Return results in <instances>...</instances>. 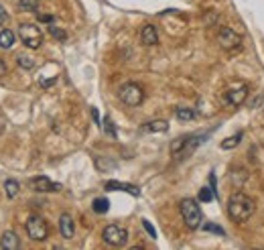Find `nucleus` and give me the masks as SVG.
I'll return each mask as SVG.
<instances>
[{"instance_id":"nucleus-1","label":"nucleus","mask_w":264,"mask_h":250,"mask_svg":"<svg viewBox=\"0 0 264 250\" xmlns=\"http://www.w3.org/2000/svg\"><path fill=\"white\" fill-rule=\"evenodd\" d=\"M252 214H254V200L248 198L242 191L232 193L228 200V216L234 222H246V220H250Z\"/></svg>"},{"instance_id":"nucleus-2","label":"nucleus","mask_w":264,"mask_h":250,"mask_svg":"<svg viewBox=\"0 0 264 250\" xmlns=\"http://www.w3.org/2000/svg\"><path fill=\"white\" fill-rule=\"evenodd\" d=\"M210 136V132H205V134H187V136H179L177 141L171 145V152H173V157L175 159H183L187 155H191L193 150H195L205 138Z\"/></svg>"},{"instance_id":"nucleus-3","label":"nucleus","mask_w":264,"mask_h":250,"mask_svg":"<svg viewBox=\"0 0 264 250\" xmlns=\"http://www.w3.org/2000/svg\"><path fill=\"white\" fill-rule=\"evenodd\" d=\"M179 210H181V218L185 222V226L189 230H197L201 226V210H199V205L195 200H191V198H185L181 200V203H179Z\"/></svg>"},{"instance_id":"nucleus-4","label":"nucleus","mask_w":264,"mask_h":250,"mask_svg":"<svg viewBox=\"0 0 264 250\" xmlns=\"http://www.w3.org/2000/svg\"><path fill=\"white\" fill-rule=\"evenodd\" d=\"M19 37L24 43V47H29V49H39L43 45V33H41L37 25H31V23L19 25Z\"/></svg>"},{"instance_id":"nucleus-5","label":"nucleus","mask_w":264,"mask_h":250,"mask_svg":"<svg viewBox=\"0 0 264 250\" xmlns=\"http://www.w3.org/2000/svg\"><path fill=\"white\" fill-rule=\"evenodd\" d=\"M26 234H29V238L35 240V242L47 240V234H49L47 222L41 216H31L29 220H26Z\"/></svg>"},{"instance_id":"nucleus-6","label":"nucleus","mask_w":264,"mask_h":250,"mask_svg":"<svg viewBox=\"0 0 264 250\" xmlns=\"http://www.w3.org/2000/svg\"><path fill=\"white\" fill-rule=\"evenodd\" d=\"M120 100L126 104V106H138L143 100H144V92L143 88L138 86V83H124V86L120 88Z\"/></svg>"},{"instance_id":"nucleus-7","label":"nucleus","mask_w":264,"mask_h":250,"mask_svg":"<svg viewBox=\"0 0 264 250\" xmlns=\"http://www.w3.org/2000/svg\"><path fill=\"white\" fill-rule=\"evenodd\" d=\"M102 238L110 246H124V244L128 242V232H126V228H122L118 224H110V226L104 228Z\"/></svg>"},{"instance_id":"nucleus-8","label":"nucleus","mask_w":264,"mask_h":250,"mask_svg":"<svg viewBox=\"0 0 264 250\" xmlns=\"http://www.w3.org/2000/svg\"><path fill=\"white\" fill-rule=\"evenodd\" d=\"M246 96H248V86H246V83H240V86H234V88H230V90L226 92L224 100H226V104L238 108V106L244 104Z\"/></svg>"},{"instance_id":"nucleus-9","label":"nucleus","mask_w":264,"mask_h":250,"mask_svg":"<svg viewBox=\"0 0 264 250\" xmlns=\"http://www.w3.org/2000/svg\"><path fill=\"white\" fill-rule=\"evenodd\" d=\"M217 41H219V45L221 49H236V47H240V35L236 33L234 29H230V26H224V29L219 31L217 35Z\"/></svg>"},{"instance_id":"nucleus-10","label":"nucleus","mask_w":264,"mask_h":250,"mask_svg":"<svg viewBox=\"0 0 264 250\" xmlns=\"http://www.w3.org/2000/svg\"><path fill=\"white\" fill-rule=\"evenodd\" d=\"M29 183H31V187H33L35 191H39V193L61 191V183H55V181H51V179H49V177H45V175H41V177H33Z\"/></svg>"},{"instance_id":"nucleus-11","label":"nucleus","mask_w":264,"mask_h":250,"mask_svg":"<svg viewBox=\"0 0 264 250\" xmlns=\"http://www.w3.org/2000/svg\"><path fill=\"white\" fill-rule=\"evenodd\" d=\"M59 230H61V236L65 240H72L73 234H75V222L69 214H61L59 218Z\"/></svg>"},{"instance_id":"nucleus-12","label":"nucleus","mask_w":264,"mask_h":250,"mask_svg":"<svg viewBox=\"0 0 264 250\" xmlns=\"http://www.w3.org/2000/svg\"><path fill=\"white\" fill-rule=\"evenodd\" d=\"M141 41H143V45H146V47L157 45L159 43V33H157L155 26H152V25H144L143 31H141Z\"/></svg>"},{"instance_id":"nucleus-13","label":"nucleus","mask_w":264,"mask_h":250,"mask_svg":"<svg viewBox=\"0 0 264 250\" xmlns=\"http://www.w3.org/2000/svg\"><path fill=\"white\" fill-rule=\"evenodd\" d=\"M19 246H21L19 236L12 232V230H6L2 234V238H0V248H2V250H17Z\"/></svg>"},{"instance_id":"nucleus-14","label":"nucleus","mask_w":264,"mask_h":250,"mask_svg":"<svg viewBox=\"0 0 264 250\" xmlns=\"http://www.w3.org/2000/svg\"><path fill=\"white\" fill-rule=\"evenodd\" d=\"M106 189L110 191H126L130 193V196H141V189H138L136 185H130V183H120V181H108L106 183Z\"/></svg>"},{"instance_id":"nucleus-15","label":"nucleus","mask_w":264,"mask_h":250,"mask_svg":"<svg viewBox=\"0 0 264 250\" xmlns=\"http://www.w3.org/2000/svg\"><path fill=\"white\" fill-rule=\"evenodd\" d=\"M167 130H169L167 120H150L143 124V132H167Z\"/></svg>"},{"instance_id":"nucleus-16","label":"nucleus","mask_w":264,"mask_h":250,"mask_svg":"<svg viewBox=\"0 0 264 250\" xmlns=\"http://www.w3.org/2000/svg\"><path fill=\"white\" fill-rule=\"evenodd\" d=\"M15 33H12L10 29H4V31H0V47L2 49H10L12 45H15Z\"/></svg>"},{"instance_id":"nucleus-17","label":"nucleus","mask_w":264,"mask_h":250,"mask_svg":"<svg viewBox=\"0 0 264 250\" xmlns=\"http://www.w3.org/2000/svg\"><path fill=\"white\" fill-rule=\"evenodd\" d=\"M175 116L181 120V122H189V120L195 118V110H193V108H183V106H181V108L175 110Z\"/></svg>"},{"instance_id":"nucleus-18","label":"nucleus","mask_w":264,"mask_h":250,"mask_svg":"<svg viewBox=\"0 0 264 250\" xmlns=\"http://www.w3.org/2000/svg\"><path fill=\"white\" fill-rule=\"evenodd\" d=\"M92 210H94L96 214H106V212L110 210V201H108L106 198H96L94 203H92Z\"/></svg>"},{"instance_id":"nucleus-19","label":"nucleus","mask_w":264,"mask_h":250,"mask_svg":"<svg viewBox=\"0 0 264 250\" xmlns=\"http://www.w3.org/2000/svg\"><path fill=\"white\" fill-rule=\"evenodd\" d=\"M240 141H242V132H238V134H234V136H228L226 138V141H221V149H224V150H230V149H236V147H238L240 145Z\"/></svg>"},{"instance_id":"nucleus-20","label":"nucleus","mask_w":264,"mask_h":250,"mask_svg":"<svg viewBox=\"0 0 264 250\" xmlns=\"http://www.w3.org/2000/svg\"><path fill=\"white\" fill-rule=\"evenodd\" d=\"M19 189H21V185H19V181H15V179H6L4 181V191H6L8 198H17Z\"/></svg>"},{"instance_id":"nucleus-21","label":"nucleus","mask_w":264,"mask_h":250,"mask_svg":"<svg viewBox=\"0 0 264 250\" xmlns=\"http://www.w3.org/2000/svg\"><path fill=\"white\" fill-rule=\"evenodd\" d=\"M17 63L23 67V69H33L35 67V59L31 57V55H19V57H17Z\"/></svg>"},{"instance_id":"nucleus-22","label":"nucleus","mask_w":264,"mask_h":250,"mask_svg":"<svg viewBox=\"0 0 264 250\" xmlns=\"http://www.w3.org/2000/svg\"><path fill=\"white\" fill-rule=\"evenodd\" d=\"M19 8L26 10V12H35V10H39V0H21Z\"/></svg>"},{"instance_id":"nucleus-23","label":"nucleus","mask_w":264,"mask_h":250,"mask_svg":"<svg viewBox=\"0 0 264 250\" xmlns=\"http://www.w3.org/2000/svg\"><path fill=\"white\" fill-rule=\"evenodd\" d=\"M214 198H216V191H214L212 187H201V189H199V200H201V201L207 203V201H212Z\"/></svg>"},{"instance_id":"nucleus-24","label":"nucleus","mask_w":264,"mask_h":250,"mask_svg":"<svg viewBox=\"0 0 264 250\" xmlns=\"http://www.w3.org/2000/svg\"><path fill=\"white\" fill-rule=\"evenodd\" d=\"M102 124H104V126H102V128H104V132H106V134H108L110 138H116V128H114V124H112V120H110V118L106 116Z\"/></svg>"},{"instance_id":"nucleus-25","label":"nucleus","mask_w":264,"mask_h":250,"mask_svg":"<svg viewBox=\"0 0 264 250\" xmlns=\"http://www.w3.org/2000/svg\"><path fill=\"white\" fill-rule=\"evenodd\" d=\"M49 33H51L55 39H59V41H65V39H67V33H65V31H61L59 26H55V25H51V26H49Z\"/></svg>"},{"instance_id":"nucleus-26","label":"nucleus","mask_w":264,"mask_h":250,"mask_svg":"<svg viewBox=\"0 0 264 250\" xmlns=\"http://www.w3.org/2000/svg\"><path fill=\"white\" fill-rule=\"evenodd\" d=\"M203 230H205V232H214V234H219V236H224V234H226V232H224V228H219V226L212 224V222H207V224L203 226Z\"/></svg>"},{"instance_id":"nucleus-27","label":"nucleus","mask_w":264,"mask_h":250,"mask_svg":"<svg viewBox=\"0 0 264 250\" xmlns=\"http://www.w3.org/2000/svg\"><path fill=\"white\" fill-rule=\"evenodd\" d=\"M143 226H144V230L150 234V238H157V230L150 226V222H146V220H143Z\"/></svg>"},{"instance_id":"nucleus-28","label":"nucleus","mask_w":264,"mask_h":250,"mask_svg":"<svg viewBox=\"0 0 264 250\" xmlns=\"http://www.w3.org/2000/svg\"><path fill=\"white\" fill-rule=\"evenodd\" d=\"M6 72H8V67H6V63L0 59V77H4L6 75Z\"/></svg>"},{"instance_id":"nucleus-29","label":"nucleus","mask_w":264,"mask_h":250,"mask_svg":"<svg viewBox=\"0 0 264 250\" xmlns=\"http://www.w3.org/2000/svg\"><path fill=\"white\" fill-rule=\"evenodd\" d=\"M6 19H8V15H6V10L0 6V25H4L6 23Z\"/></svg>"},{"instance_id":"nucleus-30","label":"nucleus","mask_w":264,"mask_h":250,"mask_svg":"<svg viewBox=\"0 0 264 250\" xmlns=\"http://www.w3.org/2000/svg\"><path fill=\"white\" fill-rule=\"evenodd\" d=\"M39 21H43V23H53V17H49V15H41Z\"/></svg>"},{"instance_id":"nucleus-31","label":"nucleus","mask_w":264,"mask_h":250,"mask_svg":"<svg viewBox=\"0 0 264 250\" xmlns=\"http://www.w3.org/2000/svg\"><path fill=\"white\" fill-rule=\"evenodd\" d=\"M92 116H94V120H96V122H100V116H98V110H96V108H92Z\"/></svg>"},{"instance_id":"nucleus-32","label":"nucleus","mask_w":264,"mask_h":250,"mask_svg":"<svg viewBox=\"0 0 264 250\" xmlns=\"http://www.w3.org/2000/svg\"><path fill=\"white\" fill-rule=\"evenodd\" d=\"M0 132H2V124H0Z\"/></svg>"}]
</instances>
